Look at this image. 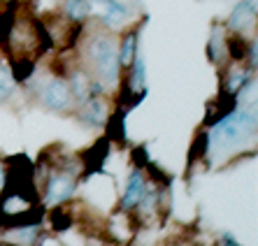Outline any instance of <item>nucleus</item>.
Segmentation results:
<instances>
[{
    "mask_svg": "<svg viewBox=\"0 0 258 246\" xmlns=\"http://www.w3.org/2000/svg\"><path fill=\"white\" fill-rule=\"evenodd\" d=\"M253 77H256V72L246 63H230L226 70L221 67V91L219 93L228 98H237L246 86L253 84Z\"/></svg>",
    "mask_w": 258,
    "mask_h": 246,
    "instance_id": "obj_6",
    "label": "nucleus"
},
{
    "mask_svg": "<svg viewBox=\"0 0 258 246\" xmlns=\"http://www.w3.org/2000/svg\"><path fill=\"white\" fill-rule=\"evenodd\" d=\"M60 12L72 24H84L91 14V0H63Z\"/></svg>",
    "mask_w": 258,
    "mask_h": 246,
    "instance_id": "obj_14",
    "label": "nucleus"
},
{
    "mask_svg": "<svg viewBox=\"0 0 258 246\" xmlns=\"http://www.w3.org/2000/svg\"><path fill=\"white\" fill-rule=\"evenodd\" d=\"M84 60L86 72L98 79L107 91L119 89L121 84V65L119 51H116V37L109 33V28L96 30L86 37L84 44Z\"/></svg>",
    "mask_w": 258,
    "mask_h": 246,
    "instance_id": "obj_1",
    "label": "nucleus"
},
{
    "mask_svg": "<svg viewBox=\"0 0 258 246\" xmlns=\"http://www.w3.org/2000/svg\"><path fill=\"white\" fill-rule=\"evenodd\" d=\"M66 81H68V86H70V93L77 105H82L84 100L91 98V74L86 72L84 67H75L66 77Z\"/></svg>",
    "mask_w": 258,
    "mask_h": 246,
    "instance_id": "obj_13",
    "label": "nucleus"
},
{
    "mask_svg": "<svg viewBox=\"0 0 258 246\" xmlns=\"http://www.w3.org/2000/svg\"><path fill=\"white\" fill-rule=\"evenodd\" d=\"M244 63L251 67L253 72H256V67H258V40H256V37H251V40H249V44H246V58H244Z\"/></svg>",
    "mask_w": 258,
    "mask_h": 246,
    "instance_id": "obj_16",
    "label": "nucleus"
},
{
    "mask_svg": "<svg viewBox=\"0 0 258 246\" xmlns=\"http://www.w3.org/2000/svg\"><path fill=\"white\" fill-rule=\"evenodd\" d=\"M98 19L105 28H119L128 19V7L119 0H96Z\"/></svg>",
    "mask_w": 258,
    "mask_h": 246,
    "instance_id": "obj_10",
    "label": "nucleus"
},
{
    "mask_svg": "<svg viewBox=\"0 0 258 246\" xmlns=\"http://www.w3.org/2000/svg\"><path fill=\"white\" fill-rule=\"evenodd\" d=\"M79 172L82 170L77 165H63V168H56L47 174V181L42 186V202L47 207H58V204H66L68 200L75 195L79 184Z\"/></svg>",
    "mask_w": 258,
    "mask_h": 246,
    "instance_id": "obj_3",
    "label": "nucleus"
},
{
    "mask_svg": "<svg viewBox=\"0 0 258 246\" xmlns=\"http://www.w3.org/2000/svg\"><path fill=\"white\" fill-rule=\"evenodd\" d=\"M37 100L47 112H54V114H75L77 109V102L72 98L66 77H51L49 81H44L37 91Z\"/></svg>",
    "mask_w": 258,
    "mask_h": 246,
    "instance_id": "obj_4",
    "label": "nucleus"
},
{
    "mask_svg": "<svg viewBox=\"0 0 258 246\" xmlns=\"http://www.w3.org/2000/svg\"><path fill=\"white\" fill-rule=\"evenodd\" d=\"M226 37H228V30L226 26L214 21L210 28V40H207V60H210L214 67H226L228 65V51H226Z\"/></svg>",
    "mask_w": 258,
    "mask_h": 246,
    "instance_id": "obj_9",
    "label": "nucleus"
},
{
    "mask_svg": "<svg viewBox=\"0 0 258 246\" xmlns=\"http://www.w3.org/2000/svg\"><path fill=\"white\" fill-rule=\"evenodd\" d=\"M256 17H258V3L256 0H240L233 7L228 21H226V30L235 33V35H246L249 30L256 28Z\"/></svg>",
    "mask_w": 258,
    "mask_h": 246,
    "instance_id": "obj_7",
    "label": "nucleus"
},
{
    "mask_svg": "<svg viewBox=\"0 0 258 246\" xmlns=\"http://www.w3.org/2000/svg\"><path fill=\"white\" fill-rule=\"evenodd\" d=\"M147 188H149V181L144 177L142 168L131 170V174H128V179H126V186H123V193H121V198H119V209L126 211V214L133 211L142 202Z\"/></svg>",
    "mask_w": 258,
    "mask_h": 246,
    "instance_id": "obj_8",
    "label": "nucleus"
},
{
    "mask_svg": "<svg viewBox=\"0 0 258 246\" xmlns=\"http://www.w3.org/2000/svg\"><path fill=\"white\" fill-rule=\"evenodd\" d=\"M0 246H10V244H7V241H5V244H0Z\"/></svg>",
    "mask_w": 258,
    "mask_h": 246,
    "instance_id": "obj_19",
    "label": "nucleus"
},
{
    "mask_svg": "<svg viewBox=\"0 0 258 246\" xmlns=\"http://www.w3.org/2000/svg\"><path fill=\"white\" fill-rule=\"evenodd\" d=\"M40 225L37 223H30V225H14V228H7L5 232V241L10 246H35L40 241Z\"/></svg>",
    "mask_w": 258,
    "mask_h": 246,
    "instance_id": "obj_11",
    "label": "nucleus"
},
{
    "mask_svg": "<svg viewBox=\"0 0 258 246\" xmlns=\"http://www.w3.org/2000/svg\"><path fill=\"white\" fill-rule=\"evenodd\" d=\"M75 116L84 128L91 130H100L107 128L109 116H112V107H109L107 96H91L89 100H84L82 105H77Z\"/></svg>",
    "mask_w": 258,
    "mask_h": 246,
    "instance_id": "obj_5",
    "label": "nucleus"
},
{
    "mask_svg": "<svg viewBox=\"0 0 258 246\" xmlns=\"http://www.w3.org/2000/svg\"><path fill=\"white\" fill-rule=\"evenodd\" d=\"M17 89V79L12 74V67L7 63H0V105L14 93Z\"/></svg>",
    "mask_w": 258,
    "mask_h": 246,
    "instance_id": "obj_15",
    "label": "nucleus"
},
{
    "mask_svg": "<svg viewBox=\"0 0 258 246\" xmlns=\"http://www.w3.org/2000/svg\"><path fill=\"white\" fill-rule=\"evenodd\" d=\"M219 246H242V244H240V241H237V239H235L233 234H228V232H226V234H223V237H221V244H219Z\"/></svg>",
    "mask_w": 258,
    "mask_h": 246,
    "instance_id": "obj_18",
    "label": "nucleus"
},
{
    "mask_svg": "<svg viewBox=\"0 0 258 246\" xmlns=\"http://www.w3.org/2000/svg\"><path fill=\"white\" fill-rule=\"evenodd\" d=\"M140 49V28H131L126 30L121 40H116V51H119V65L121 70H128V65L133 63L135 54Z\"/></svg>",
    "mask_w": 258,
    "mask_h": 246,
    "instance_id": "obj_12",
    "label": "nucleus"
},
{
    "mask_svg": "<svg viewBox=\"0 0 258 246\" xmlns=\"http://www.w3.org/2000/svg\"><path fill=\"white\" fill-rule=\"evenodd\" d=\"M253 135H256V107H235L219 123L212 126V132L207 135V151L235 149Z\"/></svg>",
    "mask_w": 258,
    "mask_h": 246,
    "instance_id": "obj_2",
    "label": "nucleus"
},
{
    "mask_svg": "<svg viewBox=\"0 0 258 246\" xmlns=\"http://www.w3.org/2000/svg\"><path fill=\"white\" fill-rule=\"evenodd\" d=\"M5 184H7V165H5V160L0 158V193L5 191Z\"/></svg>",
    "mask_w": 258,
    "mask_h": 246,
    "instance_id": "obj_17",
    "label": "nucleus"
}]
</instances>
